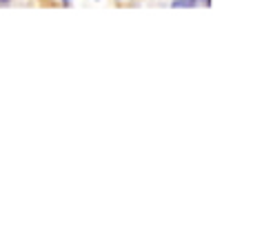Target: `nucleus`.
Returning <instances> with one entry per match:
<instances>
[{
	"label": "nucleus",
	"instance_id": "4",
	"mask_svg": "<svg viewBox=\"0 0 253 244\" xmlns=\"http://www.w3.org/2000/svg\"><path fill=\"white\" fill-rule=\"evenodd\" d=\"M64 5H69V0H64Z\"/></svg>",
	"mask_w": 253,
	"mask_h": 244
},
{
	"label": "nucleus",
	"instance_id": "1",
	"mask_svg": "<svg viewBox=\"0 0 253 244\" xmlns=\"http://www.w3.org/2000/svg\"><path fill=\"white\" fill-rule=\"evenodd\" d=\"M198 0H174V7H193Z\"/></svg>",
	"mask_w": 253,
	"mask_h": 244
},
{
	"label": "nucleus",
	"instance_id": "3",
	"mask_svg": "<svg viewBox=\"0 0 253 244\" xmlns=\"http://www.w3.org/2000/svg\"><path fill=\"white\" fill-rule=\"evenodd\" d=\"M0 2H9V0H0Z\"/></svg>",
	"mask_w": 253,
	"mask_h": 244
},
{
	"label": "nucleus",
	"instance_id": "2",
	"mask_svg": "<svg viewBox=\"0 0 253 244\" xmlns=\"http://www.w3.org/2000/svg\"><path fill=\"white\" fill-rule=\"evenodd\" d=\"M205 5H206V7H209V5H211V0H205Z\"/></svg>",
	"mask_w": 253,
	"mask_h": 244
}]
</instances>
